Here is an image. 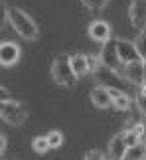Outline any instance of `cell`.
Masks as SVG:
<instances>
[{"label":"cell","instance_id":"cell-1","mask_svg":"<svg viewBox=\"0 0 146 160\" xmlns=\"http://www.w3.org/2000/svg\"><path fill=\"white\" fill-rule=\"evenodd\" d=\"M8 22H10V26L16 30V34L20 36V38L28 40V42L38 40V36H40L38 26H36V22L32 20V16H30L28 12H24L22 8H16V6L8 8Z\"/></svg>","mask_w":146,"mask_h":160},{"label":"cell","instance_id":"cell-2","mask_svg":"<svg viewBox=\"0 0 146 160\" xmlns=\"http://www.w3.org/2000/svg\"><path fill=\"white\" fill-rule=\"evenodd\" d=\"M51 77L53 81L61 87H75L77 83V73L71 67V55L69 53H59L51 63Z\"/></svg>","mask_w":146,"mask_h":160},{"label":"cell","instance_id":"cell-3","mask_svg":"<svg viewBox=\"0 0 146 160\" xmlns=\"http://www.w3.org/2000/svg\"><path fill=\"white\" fill-rule=\"evenodd\" d=\"M30 109L26 103L22 101H14V99H6L0 103V115H2V121L8 122L12 127H20L24 121L28 119Z\"/></svg>","mask_w":146,"mask_h":160},{"label":"cell","instance_id":"cell-4","mask_svg":"<svg viewBox=\"0 0 146 160\" xmlns=\"http://www.w3.org/2000/svg\"><path fill=\"white\" fill-rule=\"evenodd\" d=\"M95 75H97V79H99V83L105 85V87L126 91V81H129V79L124 77V73L114 71V69H111V67H107V65H101V69L97 71Z\"/></svg>","mask_w":146,"mask_h":160},{"label":"cell","instance_id":"cell-5","mask_svg":"<svg viewBox=\"0 0 146 160\" xmlns=\"http://www.w3.org/2000/svg\"><path fill=\"white\" fill-rule=\"evenodd\" d=\"M101 59H103V65L111 67L114 71H124V63L120 61V55H119V48H117V40L111 38L103 44V50H101Z\"/></svg>","mask_w":146,"mask_h":160},{"label":"cell","instance_id":"cell-6","mask_svg":"<svg viewBox=\"0 0 146 160\" xmlns=\"http://www.w3.org/2000/svg\"><path fill=\"white\" fill-rule=\"evenodd\" d=\"M20 55H22V50L18 44H14V42H2V46H0V63L4 67L18 63Z\"/></svg>","mask_w":146,"mask_h":160},{"label":"cell","instance_id":"cell-7","mask_svg":"<svg viewBox=\"0 0 146 160\" xmlns=\"http://www.w3.org/2000/svg\"><path fill=\"white\" fill-rule=\"evenodd\" d=\"M129 16L132 26L138 30L146 28V0H132L129 6Z\"/></svg>","mask_w":146,"mask_h":160},{"label":"cell","instance_id":"cell-8","mask_svg":"<svg viewBox=\"0 0 146 160\" xmlns=\"http://www.w3.org/2000/svg\"><path fill=\"white\" fill-rule=\"evenodd\" d=\"M87 32H89V38L95 40V42H99V44H105L107 40L113 38L111 26H109V22H105V20H95V22H91Z\"/></svg>","mask_w":146,"mask_h":160},{"label":"cell","instance_id":"cell-9","mask_svg":"<svg viewBox=\"0 0 146 160\" xmlns=\"http://www.w3.org/2000/svg\"><path fill=\"white\" fill-rule=\"evenodd\" d=\"M91 103H93L97 109H109V107H113V91H111V87L97 85V87L91 91Z\"/></svg>","mask_w":146,"mask_h":160},{"label":"cell","instance_id":"cell-10","mask_svg":"<svg viewBox=\"0 0 146 160\" xmlns=\"http://www.w3.org/2000/svg\"><path fill=\"white\" fill-rule=\"evenodd\" d=\"M124 77L129 79V83L132 85H142L146 81V75H144V61L142 59H136V61H130V63L124 65Z\"/></svg>","mask_w":146,"mask_h":160},{"label":"cell","instance_id":"cell-11","mask_svg":"<svg viewBox=\"0 0 146 160\" xmlns=\"http://www.w3.org/2000/svg\"><path fill=\"white\" fill-rule=\"evenodd\" d=\"M117 48H119V55H120V61L126 65L130 61H136V59H142L140 53L136 50V44L130 40H117Z\"/></svg>","mask_w":146,"mask_h":160},{"label":"cell","instance_id":"cell-12","mask_svg":"<svg viewBox=\"0 0 146 160\" xmlns=\"http://www.w3.org/2000/svg\"><path fill=\"white\" fill-rule=\"evenodd\" d=\"M126 150H129V144H126V134L123 131L111 138V142H109V156L120 160V158H124Z\"/></svg>","mask_w":146,"mask_h":160},{"label":"cell","instance_id":"cell-13","mask_svg":"<svg viewBox=\"0 0 146 160\" xmlns=\"http://www.w3.org/2000/svg\"><path fill=\"white\" fill-rule=\"evenodd\" d=\"M71 67L77 73V77H83L89 73V65H87V55L85 53H73L71 55Z\"/></svg>","mask_w":146,"mask_h":160},{"label":"cell","instance_id":"cell-14","mask_svg":"<svg viewBox=\"0 0 146 160\" xmlns=\"http://www.w3.org/2000/svg\"><path fill=\"white\" fill-rule=\"evenodd\" d=\"M113 91V107L114 109H119V111H126V109H130V95L126 93V91H119V89H111Z\"/></svg>","mask_w":146,"mask_h":160},{"label":"cell","instance_id":"cell-15","mask_svg":"<svg viewBox=\"0 0 146 160\" xmlns=\"http://www.w3.org/2000/svg\"><path fill=\"white\" fill-rule=\"evenodd\" d=\"M32 148L34 152H38V154H46L47 150L51 148L50 146V140H47V137H36L32 140Z\"/></svg>","mask_w":146,"mask_h":160},{"label":"cell","instance_id":"cell-16","mask_svg":"<svg viewBox=\"0 0 146 160\" xmlns=\"http://www.w3.org/2000/svg\"><path fill=\"white\" fill-rule=\"evenodd\" d=\"M144 154H146V146L134 144V146H129V150H126L124 158H126V160H136V158H144Z\"/></svg>","mask_w":146,"mask_h":160},{"label":"cell","instance_id":"cell-17","mask_svg":"<svg viewBox=\"0 0 146 160\" xmlns=\"http://www.w3.org/2000/svg\"><path fill=\"white\" fill-rule=\"evenodd\" d=\"M134 44H136V50H138V53H140V58L146 59V28L136 34Z\"/></svg>","mask_w":146,"mask_h":160},{"label":"cell","instance_id":"cell-18","mask_svg":"<svg viewBox=\"0 0 146 160\" xmlns=\"http://www.w3.org/2000/svg\"><path fill=\"white\" fill-rule=\"evenodd\" d=\"M81 2H83L85 8H89L91 12H101L111 0H81Z\"/></svg>","mask_w":146,"mask_h":160},{"label":"cell","instance_id":"cell-19","mask_svg":"<svg viewBox=\"0 0 146 160\" xmlns=\"http://www.w3.org/2000/svg\"><path fill=\"white\" fill-rule=\"evenodd\" d=\"M46 137H47V140H50V146H51V148H59V146H61V142H63L61 131H50Z\"/></svg>","mask_w":146,"mask_h":160},{"label":"cell","instance_id":"cell-20","mask_svg":"<svg viewBox=\"0 0 146 160\" xmlns=\"http://www.w3.org/2000/svg\"><path fill=\"white\" fill-rule=\"evenodd\" d=\"M87 65H89V73H97L101 69V65H103V59H101V55H87Z\"/></svg>","mask_w":146,"mask_h":160},{"label":"cell","instance_id":"cell-21","mask_svg":"<svg viewBox=\"0 0 146 160\" xmlns=\"http://www.w3.org/2000/svg\"><path fill=\"white\" fill-rule=\"evenodd\" d=\"M124 134H126V144L129 146H134V144H140V137L132 131V128H129V131H124Z\"/></svg>","mask_w":146,"mask_h":160},{"label":"cell","instance_id":"cell-22","mask_svg":"<svg viewBox=\"0 0 146 160\" xmlns=\"http://www.w3.org/2000/svg\"><path fill=\"white\" fill-rule=\"evenodd\" d=\"M83 158L85 160H91V158H93V160H103L105 154H103L101 150H89V152H85V154H83Z\"/></svg>","mask_w":146,"mask_h":160},{"label":"cell","instance_id":"cell-23","mask_svg":"<svg viewBox=\"0 0 146 160\" xmlns=\"http://www.w3.org/2000/svg\"><path fill=\"white\" fill-rule=\"evenodd\" d=\"M130 128H132V131H134V132H136L140 138H144V137H146V128H144L142 122H134V125H132Z\"/></svg>","mask_w":146,"mask_h":160},{"label":"cell","instance_id":"cell-24","mask_svg":"<svg viewBox=\"0 0 146 160\" xmlns=\"http://www.w3.org/2000/svg\"><path fill=\"white\" fill-rule=\"evenodd\" d=\"M136 105H138V111L146 115V95H142V93H140V95L136 97Z\"/></svg>","mask_w":146,"mask_h":160},{"label":"cell","instance_id":"cell-25","mask_svg":"<svg viewBox=\"0 0 146 160\" xmlns=\"http://www.w3.org/2000/svg\"><path fill=\"white\" fill-rule=\"evenodd\" d=\"M6 144H8V140H6V134L2 132V134H0V154L6 152Z\"/></svg>","mask_w":146,"mask_h":160},{"label":"cell","instance_id":"cell-26","mask_svg":"<svg viewBox=\"0 0 146 160\" xmlns=\"http://www.w3.org/2000/svg\"><path fill=\"white\" fill-rule=\"evenodd\" d=\"M0 91H2V101H6V99H10V95H8V89H6V87H2V89H0Z\"/></svg>","mask_w":146,"mask_h":160},{"label":"cell","instance_id":"cell-27","mask_svg":"<svg viewBox=\"0 0 146 160\" xmlns=\"http://www.w3.org/2000/svg\"><path fill=\"white\" fill-rule=\"evenodd\" d=\"M140 93H142V95H146V81L140 85Z\"/></svg>","mask_w":146,"mask_h":160},{"label":"cell","instance_id":"cell-28","mask_svg":"<svg viewBox=\"0 0 146 160\" xmlns=\"http://www.w3.org/2000/svg\"><path fill=\"white\" fill-rule=\"evenodd\" d=\"M144 61V75H146V59H142Z\"/></svg>","mask_w":146,"mask_h":160},{"label":"cell","instance_id":"cell-29","mask_svg":"<svg viewBox=\"0 0 146 160\" xmlns=\"http://www.w3.org/2000/svg\"><path fill=\"white\" fill-rule=\"evenodd\" d=\"M144 146H146V137H144Z\"/></svg>","mask_w":146,"mask_h":160}]
</instances>
